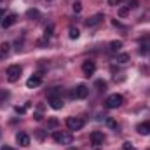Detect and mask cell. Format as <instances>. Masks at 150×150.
<instances>
[{
	"instance_id": "cell-1",
	"label": "cell",
	"mask_w": 150,
	"mask_h": 150,
	"mask_svg": "<svg viewBox=\"0 0 150 150\" xmlns=\"http://www.w3.org/2000/svg\"><path fill=\"white\" fill-rule=\"evenodd\" d=\"M52 138H54V142H56L58 145H70L72 140H74L72 133H68V131H54Z\"/></svg>"
},
{
	"instance_id": "cell-2",
	"label": "cell",
	"mask_w": 150,
	"mask_h": 150,
	"mask_svg": "<svg viewBox=\"0 0 150 150\" xmlns=\"http://www.w3.org/2000/svg\"><path fill=\"white\" fill-rule=\"evenodd\" d=\"M122 103H124V98H122V94H117V93L110 94V96L107 98V101H105L107 108H119Z\"/></svg>"
},
{
	"instance_id": "cell-3",
	"label": "cell",
	"mask_w": 150,
	"mask_h": 150,
	"mask_svg": "<svg viewBox=\"0 0 150 150\" xmlns=\"http://www.w3.org/2000/svg\"><path fill=\"white\" fill-rule=\"evenodd\" d=\"M67 127L68 131H79L84 127V120L80 117H68L67 119Z\"/></svg>"
},
{
	"instance_id": "cell-4",
	"label": "cell",
	"mask_w": 150,
	"mask_h": 150,
	"mask_svg": "<svg viewBox=\"0 0 150 150\" xmlns=\"http://www.w3.org/2000/svg\"><path fill=\"white\" fill-rule=\"evenodd\" d=\"M7 80L9 82H16L19 77H21V67L19 65H11L9 68H7Z\"/></svg>"
},
{
	"instance_id": "cell-5",
	"label": "cell",
	"mask_w": 150,
	"mask_h": 150,
	"mask_svg": "<svg viewBox=\"0 0 150 150\" xmlns=\"http://www.w3.org/2000/svg\"><path fill=\"white\" fill-rule=\"evenodd\" d=\"M87 94H89V87L86 84H79L72 93V96L77 98V100H84V98H87Z\"/></svg>"
},
{
	"instance_id": "cell-6",
	"label": "cell",
	"mask_w": 150,
	"mask_h": 150,
	"mask_svg": "<svg viewBox=\"0 0 150 150\" xmlns=\"http://www.w3.org/2000/svg\"><path fill=\"white\" fill-rule=\"evenodd\" d=\"M91 143H93L94 147H101V145L105 143V134H103V131H93V133H91Z\"/></svg>"
},
{
	"instance_id": "cell-7",
	"label": "cell",
	"mask_w": 150,
	"mask_h": 150,
	"mask_svg": "<svg viewBox=\"0 0 150 150\" xmlns=\"http://www.w3.org/2000/svg\"><path fill=\"white\" fill-rule=\"evenodd\" d=\"M103 19H105V16H103V14H94V16H91L89 19H86V26H87V28H93V26L100 25Z\"/></svg>"
},
{
	"instance_id": "cell-8",
	"label": "cell",
	"mask_w": 150,
	"mask_h": 150,
	"mask_svg": "<svg viewBox=\"0 0 150 150\" xmlns=\"http://www.w3.org/2000/svg\"><path fill=\"white\" fill-rule=\"evenodd\" d=\"M94 70H96V65H94V61H91V59H87V61H84L82 63V72L84 75H93L94 74Z\"/></svg>"
},
{
	"instance_id": "cell-9",
	"label": "cell",
	"mask_w": 150,
	"mask_h": 150,
	"mask_svg": "<svg viewBox=\"0 0 150 150\" xmlns=\"http://www.w3.org/2000/svg\"><path fill=\"white\" fill-rule=\"evenodd\" d=\"M16 21H18V14H7V16L2 19L0 25H2V28H11Z\"/></svg>"
},
{
	"instance_id": "cell-10",
	"label": "cell",
	"mask_w": 150,
	"mask_h": 150,
	"mask_svg": "<svg viewBox=\"0 0 150 150\" xmlns=\"http://www.w3.org/2000/svg\"><path fill=\"white\" fill-rule=\"evenodd\" d=\"M16 143H18L19 147H28V145H30V136H28L26 133H18V134H16Z\"/></svg>"
},
{
	"instance_id": "cell-11",
	"label": "cell",
	"mask_w": 150,
	"mask_h": 150,
	"mask_svg": "<svg viewBox=\"0 0 150 150\" xmlns=\"http://www.w3.org/2000/svg\"><path fill=\"white\" fill-rule=\"evenodd\" d=\"M49 105H51V108H54V110L63 108V100H61V96H49Z\"/></svg>"
},
{
	"instance_id": "cell-12",
	"label": "cell",
	"mask_w": 150,
	"mask_h": 150,
	"mask_svg": "<svg viewBox=\"0 0 150 150\" xmlns=\"http://www.w3.org/2000/svg\"><path fill=\"white\" fill-rule=\"evenodd\" d=\"M42 84V77L40 75H32L28 80H26V86L30 87V89H33V87H38Z\"/></svg>"
},
{
	"instance_id": "cell-13",
	"label": "cell",
	"mask_w": 150,
	"mask_h": 150,
	"mask_svg": "<svg viewBox=\"0 0 150 150\" xmlns=\"http://www.w3.org/2000/svg\"><path fill=\"white\" fill-rule=\"evenodd\" d=\"M136 131L140 133V134H150V122H142V124H138L136 126Z\"/></svg>"
},
{
	"instance_id": "cell-14",
	"label": "cell",
	"mask_w": 150,
	"mask_h": 150,
	"mask_svg": "<svg viewBox=\"0 0 150 150\" xmlns=\"http://www.w3.org/2000/svg\"><path fill=\"white\" fill-rule=\"evenodd\" d=\"M26 18L28 19H38L40 18V12H38L37 9H28L26 11Z\"/></svg>"
},
{
	"instance_id": "cell-15",
	"label": "cell",
	"mask_w": 150,
	"mask_h": 150,
	"mask_svg": "<svg viewBox=\"0 0 150 150\" xmlns=\"http://www.w3.org/2000/svg\"><path fill=\"white\" fill-rule=\"evenodd\" d=\"M120 49H122V40H112V42H110V51L117 52V51H120Z\"/></svg>"
},
{
	"instance_id": "cell-16",
	"label": "cell",
	"mask_w": 150,
	"mask_h": 150,
	"mask_svg": "<svg viewBox=\"0 0 150 150\" xmlns=\"http://www.w3.org/2000/svg\"><path fill=\"white\" fill-rule=\"evenodd\" d=\"M9 51H11V44H9V42H4V44L0 45V56H7Z\"/></svg>"
},
{
	"instance_id": "cell-17",
	"label": "cell",
	"mask_w": 150,
	"mask_h": 150,
	"mask_svg": "<svg viewBox=\"0 0 150 150\" xmlns=\"http://www.w3.org/2000/svg\"><path fill=\"white\" fill-rule=\"evenodd\" d=\"M127 61H129V54L122 52V54H119V56H117V63H120V65H126Z\"/></svg>"
},
{
	"instance_id": "cell-18",
	"label": "cell",
	"mask_w": 150,
	"mask_h": 150,
	"mask_svg": "<svg viewBox=\"0 0 150 150\" xmlns=\"http://www.w3.org/2000/svg\"><path fill=\"white\" fill-rule=\"evenodd\" d=\"M68 37L70 38H79L80 37V32H79V28H75V26H72V28H70V30H68Z\"/></svg>"
},
{
	"instance_id": "cell-19",
	"label": "cell",
	"mask_w": 150,
	"mask_h": 150,
	"mask_svg": "<svg viewBox=\"0 0 150 150\" xmlns=\"http://www.w3.org/2000/svg\"><path fill=\"white\" fill-rule=\"evenodd\" d=\"M52 32H54V26H52V25H49V26L44 30V38H47V40H49V38L52 37Z\"/></svg>"
},
{
	"instance_id": "cell-20",
	"label": "cell",
	"mask_w": 150,
	"mask_h": 150,
	"mask_svg": "<svg viewBox=\"0 0 150 150\" xmlns=\"http://www.w3.org/2000/svg\"><path fill=\"white\" fill-rule=\"evenodd\" d=\"M59 126V120L58 119H54V117H51L49 120H47V127H51V129H54V127H58Z\"/></svg>"
},
{
	"instance_id": "cell-21",
	"label": "cell",
	"mask_w": 150,
	"mask_h": 150,
	"mask_svg": "<svg viewBox=\"0 0 150 150\" xmlns=\"http://www.w3.org/2000/svg\"><path fill=\"white\" fill-rule=\"evenodd\" d=\"M96 87H98V91H105V87H107V82L105 80H96V84H94Z\"/></svg>"
},
{
	"instance_id": "cell-22",
	"label": "cell",
	"mask_w": 150,
	"mask_h": 150,
	"mask_svg": "<svg viewBox=\"0 0 150 150\" xmlns=\"http://www.w3.org/2000/svg\"><path fill=\"white\" fill-rule=\"evenodd\" d=\"M127 14H129V7H127V5L119 9V16H120V18H124V16H127Z\"/></svg>"
},
{
	"instance_id": "cell-23",
	"label": "cell",
	"mask_w": 150,
	"mask_h": 150,
	"mask_svg": "<svg viewBox=\"0 0 150 150\" xmlns=\"http://www.w3.org/2000/svg\"><path fill=\"white\" fill-rule=\"evenodd\" d=\"M26 108H30V103H26L25 107H16L14 110H16L18 113H25V112H26Z\"/></svg>"
},
{
	"instance_id": "cell-24",
	"label": "cell",
	"mask_w": 150,
	"mask_h": 150,
	"mask_svg": "<svg viewBox=\"0 0 150 150\" xmlns=\"http://www.w3.org/2000/svg\"><path fill=\"white\" fill-rule=\"evenodd\" d=\"M107 126H108V127H113V129H117V122H115L113 119H110V117L107 119Z\"/></svg>"
},
{
	"instance_id": "cell-25",
	"label": "cell",
	"mask_w": 150,
	"mask_h": 150,
	"mask_svg": "<svg viewBox=\"0 0 150 150\" xmlns=\"http://www.w3.org/2000/svg\"><path fill=\"white\" fill-rule=\"evenodd\" d=\"M122 150H136V149L133 147V143H131V142H126V143L122 145Z\"/></svg>"
},
{
	"instance_id": "cell-26",
	"label": "cell",
	"mask_w": 150,
	"mask_h": 150,
	"mask_svg": "<svg viewBox=\"0 0 150 150\" xmlns=\"http://www.w3.org/2000/svg\"><path fill=\"white\" fill-rule=\"evenodd\" d=\"M82 11V4L80 2H75L74 4V12H80Z\"/></svg>"
},
{
	"instance_id": "cell-27",
	"label": "cell",
	"mask_w": 150,
	"mask_h": 150,
	"mask_svg": "<svg viewBox=\"0 0 150 150\" xmlns=\"http://www.w3.org/2000/svg\"><path fill=\"white\" fill-rule=\"evenodd\" d=\"M5 98H9V93H7V91H4V89H0V101H4Z\"/></svg>"
},
{
	"instance_id": "cell-28",
	"label": "cell",
	"mask_w": 150,
	"mask_h": 150,
	"mask_svg": "<svg viewBox=\"0 0 150 150\" xmlns=\"http://www.w3.org/2000/svg\"><path fill=\"white\" fill-rule=\"evenodd\" d=\"M33 119H35V120H42V119H44V115H42V112H38V110H37V112L33 113Z\"/></svg>"
},
{
	"instance_id": "cell-29",
	"label": "cell",
	"mask_w": 150,
	"mask_h": 150,
	"mask_svg": "<svg viewBox=\"0 0 150 150\" xmlns=\"http://www.w3.org/2000/svg\"><path fill=\"white\" fill-rule=\"evenodd\" d=\"M136 4H138L136 0H127V7H129V9H131V7H136Z\"/></svg>"
},
{
	"instance_id": "cell-30",
	"label": "cell",
	"mask_w": 150,
	"mask_h": 150,
	"mask_svg": "<svg viewBox=\"0 0 150 150\" xmlns=\"http://www.w3.org/2000/svg\"><path fill=\"white\" fill-rule=\"evenodd\" d=\"M45 44H47V38H40V40H38V45H40V47H44Z\"/></svg>"
},
{
	"instance_id": "cell-31",
	"label": "cell",
	"mask_w": 150,
	"mask_h": 150,
	"mask_svg": "<svg viewBox=\"0 0 150 150\" xmlns=\"http://www.w3.org/2000/svg\"><path fill=\"white\" fill-rule=\"evenodd\" d=\"M5 18V11L4 9H0V23H2V19Z\"/></svg>"
},
{
	"instance_id": "cell-32",
	"label": "cell",
	"mask_w": 150,
	"mask_h": 150,
	"mask_svg": "<svg viewBox=\"0 0 150 150\" xmlns=\"http://www.w3.org/2000/svg\"><path fill=\"white\" fill-rule=\"evenodd\" d=\"M119 4V0H108V5H117Z\"/></svg>"
},
{
	"instance_id": "cell-33",
	"label": "cell",
	"mask_w": 150,
	"mask_h": 150,
	"mask_svg": "<svg viewBox=\"0 0 150 150\" xmlns=\"http://www.w3.org/2000/svg\"><path fill=\"white\" fill-rule=\"evenodd\" d=\"M0 150H14V149H11V147H7V145H5V147H2Z\"/></svg>"
},
{
	"instance_id": "cell-34",
	"label": "cell",
	"mask_w": 150,
	"mask_h": 150,
	"mask_svg": "<svg viewBox=\"0 0 150 150\" xmlns=\"http://www.w3.org/2000/svg\"><path fill=\"white\" fill-rule=\"evenodd\" d=\"M47 2H51V0H47Z\"/></svg>"
},
{
	"instance_id": "cell-35",
	"label": "cell",
	"mask_w": 150,
	"mask_h": 150,
	"mask_svg": "<svg viewBox=\"0 0 150 150\" xmlns=\"http://www.w3.org/2000/svg\"><path fill=\"white\" fill-rule=\"evenodd\" d=\"M149 51H150V49H149Z\"/></svg>"
}]
</instances>
